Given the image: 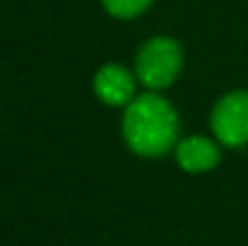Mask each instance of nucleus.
Segmentation results:
<instances>
[{
	"instance_id": "1",
	"label": "nucleus",
	"mask_w": 248,
	"mask_h": 246,
	"mask_svg": "<svg viewBox=\"0 0 248 246\" xmlns=\"http://www.w3.org/2000/svg\"><path fill=\"white\" fill-rule=\"evenodd\" d=\"M178 135V116L159 94L135 97L123 116V138L140 157H159L169 152Z\"/></svg>"
},
{
	"instance_id": "2",
	"label": "nucleus",
	"mask_w": 248,
	"mask_h": 246,
	"mask_svg": "<svg viewBox=\"0 0 248 246\" xmlns=\"http://www.w3.org/2000/svg\"><path fill=\"white\" fill-rule=\"evenodd\" d=\"M183 63L181 46L169 36L150 39L138 53V78L150 89H164L178 78Z\"/></svg>"
},
{
	"instance_id": "3",
	"label": "nucleus",
	"mask_w": 248,
	"mask_h": 246,
	"mask_svg": "<svg viewBox=\"0 0 248 246\" xmlns=\"http://www.w3.org/2000/svg\"><path fill=\"white\" fill-rule=\"evenodd\" d=\"M212 133L227 148H241L248 143V92L236 89L224 94L212 109Z\"/></svg>"
},
{
	"instance_id": "4",
	"label": "nucleus",
	"mask_w": 248,
	"mask_h": 246,
	"mask_svg": "<svg viewBox=\"0 0 248 246\" xmlns=\"http://www.w3.org/2000/svg\"><path fill=\"white\" fill-rule=\"evenodd\" d=\"M94 94L108 106L130 104L135 99V80L125 68L108 63L94 75Z\"/></svg>"
},
{
	"instance_id": "5",
	"label": "nucleus",
	"mask_w": 248,
	"mask_h": 246,
	"mask_svg": "<svg viewBox=\"0 0 248 246\" xmlns=\"http://www.w3.org/2000/svg\"><path fill=\"white\" fill-rule=\"evenodd\" d=\"M176 160L190 174L210 171L212 166H217V162H219V148L210 138L193 135V138H186V140L178 143Z\"/></svg>"
},
{
	"instance_id": "6",
	"label": "nucleus",
	"mask_w": 248,
	"mask_h": 246,
	"mask_svg": "<svg viewBox=\"0 0 248 246\" xmlns=\"http://www.w3.org/2000/svg\"><path fill=\"white\" fill-rule=\"evenodd\" d=\"M101 2L108 15H113L118 19H130V17H138L140 12H145L152 0H101Z\"/></svg>"
}]
</instances>
